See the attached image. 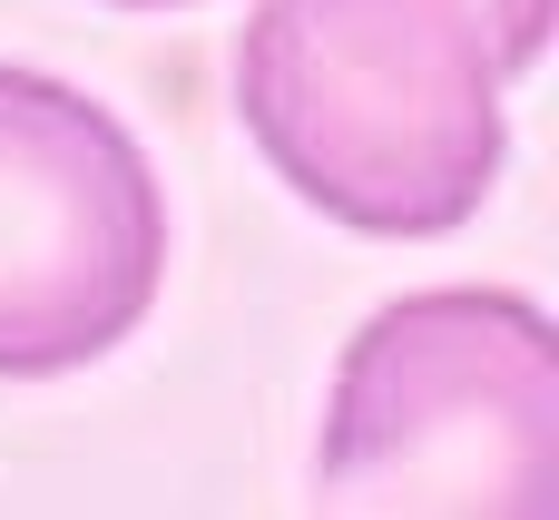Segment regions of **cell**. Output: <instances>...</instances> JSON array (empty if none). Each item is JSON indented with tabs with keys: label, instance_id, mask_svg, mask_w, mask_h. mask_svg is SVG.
<instances>
[{
	"label": "cell",
	"instance_id": "cell-5",
	"mask_svg": "<svg viewBox=\"0 0 559 520\" xmlns=\"http://www.w3.org/2000/svg\"><path fill=\"white\" fill-rule=\"evenodd\" d=\"M118 10H187V0H118Z\"/></svg>",
	"mask_w": 559,
	"mask_h": 520
},
{
	"label": "cell",
	"instance_id": "cell-4",
	"mask_svg": "<svg viewBox=\"0 0 559 520\" xmlns=\"http://www.w3.org/2000/svg\"><path fill=\"white\" fill-rule=\"evenodd\" d=\"M472 10H481V29H491V49H501L511 79L550 49V20H559V0H472Z\"/></svg>",
	"mask_w": 559,
	"mask_h": 520
},
{
	"label": "cell",
	"instance_id": "cell-2",
	"mask_svg": "<svg viewBox=\"0 0 559 520\" xmlns=\"http://www.w3.org/2000/svg\"><path fill=\"white\" fill-rule=\"evenodd\" d=\"M314 511H559V344L521 295H403L334 374L314 442Z\"/></svg>",
	"mask_w": 559,
	"mask_h": 520
},
{
	"label": "cell",
	"instance_id": "cell-3",
	"mask_svg": "<svg viewBox=\"0 0 559 520\" xmlns=\"http://www.w3.org/2000/svg\"><path fill=\"white\" fill-rule=\"evenodd\" d=\"M167 285V197L69 79L0 69V383L118 354Z\"/></svg>",
	"mask_w": 559,
	"mask_h": 520
},
{
	"label": "cell",
	"instance_id": "cell-1",
	"mask_svg": "<svg viewBox=\"0 0 559 520\" xmlns=\"http://www.w3.org/2000/svg\"><path fill=\"white\" fill-rule=\"evenodd\" d=\"M501 49L472 0H255L236 118L265 167L354 236H452L511 157Z\"/></svg>",
	"mask_w": 559,
	"mask_h": 520
}]
</instances>
